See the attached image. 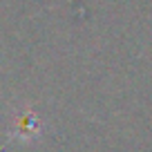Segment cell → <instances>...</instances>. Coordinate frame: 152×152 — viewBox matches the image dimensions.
<instances>
[{
  "instance_id": "6da1fadb",
  "label": "cell",
  "mask_w": 152,
  "mask_h": 152,
  "mask_svg": "<svg viewBox=\"0 0 152 152\" xmlns=\"http://www.w3.org/2000/svg\"><path fill=\"white\" fill-rule=\"evenodd\" d=\"M43 125H40V119L31 110H23V112L11 121V130H9V137L20 139V141H34V139L40 134Z\"/></svg>"
}]
</instances>
